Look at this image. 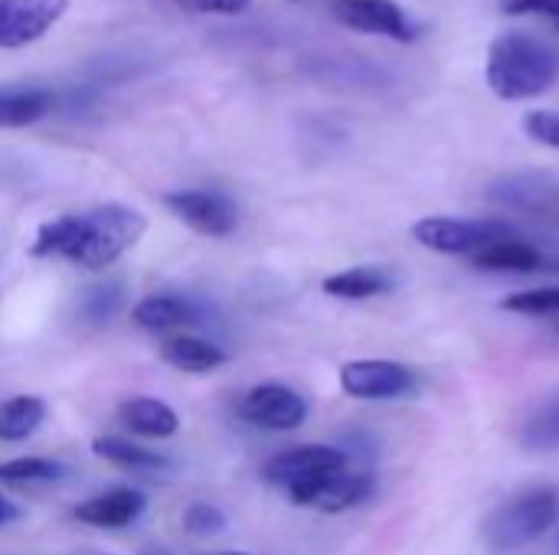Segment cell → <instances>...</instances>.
<instances>
[{"label": "cell", "mask_w": 559, "mask_h": 555, "mask_svg": "<svg viewBox=\"0 0 559 555\" xmlns=\"http://www.w3.org/2000/svg\"><path fill=\"white\" fill-rule=\"evenodd\" d=\"M177 3L193 13H242L252 0H177Z\"/></svg>", "instance_id": "cell-28"}, {"label": "cell", "mask_w": 559, "mask_h": 555, "mask_svg": "<svg viewBox=\"0 0 559 555\" xmlns=\"http://www.w3.org/2000/svg\"><path fill=\"white\" fill-rule=\"evenodd\" d=\"M347 464V455L334 445H298L288 451H278L275 458H269V464L262 468V478L272 487H282L285 494L318 474L337 471Z\"/></svg>", "instance_id": "cell-11"}, {"label": "cell", "mask_w": 559, "mask_h": 555, "mask_svg": "<svg viewBox=\"0 0 559 555\" xmlns=\"http://www.w3.org/2000/svg\"><path fill=\"white\" fill-rule=\"evenodd\" d=\"M544 262L547 258L540 255V249H534L521 236L518 239H501V242H495V245L472 255V265L481 268V272H540Z\"/></svg>", "instance_id": "cell-19"}, {"label": "cell", "mask_w": 559, "mask_h": 555, "mask_svg": "<svg viewBox=\"0 0 559 555\" xmlns=\"http://www.w3.org/2000/svg\"><path fill=\"white\" fill-rule=\"evenodd\" d=\"M554 186L537 177H504L491 186V200L514 206V209H544L550 203Z\"/></svg>", "instance_id": "cell-21"}, {"label": "cell", "mask_w": 559, "mask_h": 555, "mask_svg": "<svg viewBox=\"0 0 559 555\" xmlns=\"http://www.w3.org/2000/svg\"><path fill=\"white\" fill-rule=\"evenodd\" d=\"M69 10V0H0V49H23L46 36L62 13Z\"/></svg>", "instance_id": "cell-10"}, {"label": "cell", "mask_w": 559, "mask_h": 555, "mask_svg": "<svg viewBox=\"0 0 559 555\" xmlns=\"http://www.w3.org/2000/svg\"><path fill=\"white\" fill-rule=\"evenodd\" d=\"M331 16L347 29L390 36L396 43H413L419 33L413 16H406V10L393 0H331Z\"/></svg>", "instance_id": "cell-9"}, {"label": "cell", "mask_w": 559, "mask_h": 555, "mask_svg": "<svg viewBox=\"0 0 559 555\" xmlns=\"http://www.w3.org/2000/svg\"><path fill=\"white\" fill-rule=\"evenodd\" d=\"M501 311L524 314V317H559V288H531L508 294L501 301Z\"/></svg>", "instance_id": "cell-25"}, {"label": "cell", "mask_w": 559, "mask_h": 555, "mask_svg": "<svg viewBox=\"0 0 559 555\" xmlns=\"http://www.w3.org/2000/svg\"><path fill=\"white\" fill-rule=\"evenodd\" d=\"M377 491V478L364 468H337L328 474H318L298 487L288 491V500L295 507H308V510H321V514H344L360 507L364 500H370V494Z\"/></svg>", "instance_id": "cell-5"}, {"label": "cell", "mask_w": 559, "mask_h": 555, "mask_svg": "<svg viewBox=\"0 0 559 555\" xmlns=\"http://www.w3.org/2000/svg\"><path fill=\"white\" fill-rule=\"evenodd\" d=\"M223 555H246V553H223Z\"/></svg>", "instance_id": "cell-31"}, {"label": "cell", "mask_w": 559, "mask_h": 555, "mask_svg": "<svg viewBox=\"0 0 559 555\" xmlns=\"http://www.w3.org/2000/svg\"><path fill=\"white\" fill-rule=\"evenodd\" d=\"M92 455L115 464V468H124V471H134V474H157V471H170V458L154 451V448H141L128 438H95L92 442Z\"/></svg>", "instance_id": "cell-18"}, {"label": "cell", "mask_w": 559, "mask_h": 555, "mask_svg": "<svg viewBox=\"0 0 559 555\" xmlns=\"http://www.w3.org/2000/svg\"><path fill=\"white\" fill-rule=\"evenodd\" d=\"M16 520H20L16 504H13V500H7V497L0 494V530H3V527H10V523H16Z\"/></svg>", "instance_id": "cell-30"}, {"label": "cell", "mask_w": 559, "mask_h": 555, "mask_svg": "<svg viewBox=\"0 0 559 555\" xmlns=\"http://www.w3.org/2000/svg\"><path fill=\"white\" fill-rule=\"evenodd\" d=\"M59 95L46 85L0 82V131L29 128L56 108Z\"/></svg>", "instance_id": "cell-13"}, {"label": "cell", "mask_w": 559, "mask_h": 555, "mask_svg": "<svg viewBox=\"0 0 559 555\" xmlns=\"http://www.w3.org/2000/svg\"><path fill=\"white\" fill-rule=\"evenodd\" d=\"M559 517L554 487H534L504 500L481 527V540L491 553H518L550 533Z\"/></svg>", "instance_id": "cell-3"}, {"label": "cell", "mask_w": 559, "mask_h": 555, "mask_svg": "<svg viewBox=\"0 0 559 555\" xmlns=\"http://www.w3.org/2000/svg\"><path fill=\"white\" fill-rule=\"evenodd\" d=\"M501 10L511 13V16H521V13H544V16H557L559 0H501Z\"/></svg>", "instance_id": "cell-29"}, {"label": "cell", "mask_w": 559, "mask_h": 555, "mask_svg": "<svg viewBox=\"0 0 559 555\" xmlns=\"http://www.w3.org/2000/svg\"><path fill=\"white\" fill-rule=\"evenodd\" d=\"M521 442L531 451H554L559 448V393L547 399L521 429Z\"/></svg>", "instance_id": "cell-23"}, {"label": "cell", "mask_w": 559, "mask_h": 555, "mask_svg": "<svg viewBox=\"0 0 559 555\" xmlns=\"http://www.w3.org/2000/svg\"><path fill=\"white\" fill-rule=\"evenodd\" d=\"M124 304V285L121 281H105L85 291L82 298V317L88 324H108Z\"/></svg>", "instance_id": "cell-24"}, {"label": "cell", "mask_w": 559, "mask_h": 555, "mask_svg": "<svg viewBox=\"0 0 559 555\" xmlns=\"http://www.w3.org/2000/svg\"><path fill=\"white\" fill-rule=\"evenodd\" d=\"M413 239L442 255H475L501 239H518V229L501 219H452V216H429L413 226Z\"/></svg>", "instance_id": "cell-4"}, {"label": "cell", "mask_w": 559, "mask_h": 555, "mask_svg": "<svg viewBox=\"0 0 559 555\" xmlns=\"http://www.w3.org/2000/svg\"><path fill=\"white\" fill-rule=\"evenodd\" d=\"M46 419V402L39 396H13L0 402V442L29 438Z\"/></svg>", "instance_id": "cell-20"}, {"label": "cell", "mask_w": 559, "mask_h": 555, "mask_svg": "<svg viewBox=\"0 0 559 555\" xmlns=\"http://www.w3.org/2000/svg\"><path fill=\"white\" fill-rule=\"evenodd\" d=\"M147 229L144 213L124 203H102L82 213H62L39 226L29 255L66 258L79 268L102 272L141 242Z\"/></svg>", "instance_id": "cell-1"}, {"label": "cell", "mask_w": 559, "mask_h": 555, "mask_svg": "<svg viewBox=\"0 0 559 555\" xmlns=\"http://www.w3.org/2000/svg\"><path fill=\"white\" fill-rule=\"evenodd\" d=\"M131 321L141 330L164 334V330H177V327L197 324L200 311H197V304L190 298H180V294H147V298H141L131 307Z\"/></svg>", "instance_id": "cell-14"}, {"label": "cell", "mask_w": 559, "mask_h": 555, "mask_svg": "<svg viewBox=\"0 0 559 555\" xmlns=\"http://www.w3.org/2000/svg\"><path fill=\"white\" fill-rule=\"evenodd\" d=\"M164 206L206 239H226L239 226L236 203L219 190H174L164 193Z\"/></svg>", "instance_id": "cell-7"}, {"label": "cell", "mask_w": 559, "mask_h": 555, "mask_svg": "<svg viewBox=\"0 0 559 555\" xmlns=\"http://www.w3.org/2000/svg\"><path fill=\"white\" fill-rule=\"evenodd\" d=\"M524 131H527L537 144H547V147H557L559 150V111H550V108L531 111V114L524 118Z\"/></svg>", "instance_id": "cell-27"}, {"label": "cell", "mask_w": 559, "mask_h": 555, "mask_svg": "<svg viewBox=\"0 0 559 555\" xmlns=\"http://www.w3.org/2000/svg\"><path fill=\"white\" fill-rule=\"evenodd\" d=\"M324 294L341 301H367L377 294H390L396 288V275L386 265H354L347 272L324 278Z\"/></svg>", "instance_id": "cell-16"}, {"label": "cell", "mask_w": 559, "mask_h": 555, "mask_svg": "<svg viewBox=\"0 0 559 555\" xmlns=\"http://www.w3.org/2000/svg\"><path fill=\"white\" fill-rule=\"evenodd\" d=\"M341 389L350 399L390 402L413 396L419 389V376L396 360H350L341 366Z\"/></svg>", "instance_id": "cell-6"}, {"label": "cell", "mask_w": 559, "mask_h": 555, "mask_svg": "<svg viewBox=\"0 0 559 555\" xmlns=\"http://www.w3.org/2000/svg\"><path fill=\"white\" fill-rule=\"evenodd\" d=\"M239 415L249 425L265 429V432H295L308 419V402L292 386L262 383V386L246 393V399L239 406Z\"/></svg>", "instance_id": "cell-8"}, {"label": "cell", "mask_w": 559, "mask_h": 555, "mask_svg": "<svg viewBox=\"0 0 559 555\" xmlns=\"http://www.w3.org/2000/svg\"><path fill=\"white\" fill-rule=\"evenodd\" d=\"M144 510H147V497L141 491L115 487L108 494L82 500L75 507V520L85 527H98V530H124V527L138 523Z\"/></svg>", "instance_id": "cell-12"}, {"label": "cell", "mask_w": 559, "mask_h": 555, "mask_svg": "<svg viewBox=\"0 0 559 555\" xmlns=\"http://www.w3.org/2000/svg\"><path fill=\"white\" fill-rule=\"evenodd\" d=\"M485 79H488V88L501 101L537 98L557 85L559 49L554 43L524 29L501 33L488 49Z\"/></svg>", "instance_id": "cell-2"}, {"label": "cell", "mask_w": 559, "mask_h": 555, "mask_svg": "<svg viewBox=\"0 0 559 555\" xmlns=\"http://www.w3.org/2000/svg\"><path fill=\"white\" fill-rule=\"evenodd\" d=\"M183 527L193 536H219L226 530V514L206 500H197L183 510Z\"/></svg>", "instance_id": "cell-26"}, {"label": "cell", "mask_w": 559, "mask_h": 555, "mask_svg": "<svg viewBox=\"0 0 559 555\" xmlns=\"http://www.w3.org/2000/svg\"><path fill=\"white\" fill-rule=\"evenodd\" d=\"M66 464L49 461V458H13L0 464V481L3 484H16V487H29V484H59L66 481Z\"/></svg>", "instance_id": "cell-22"}, {"label": "cell", "mask_w": 559, "mask_h": 555, "mask_svg": "<svg viewBox=\"0 0 559 555\" xmlns=\"http://www.w3.org/2000/svg\"><path fill=\"white\" fill-rule=\"evenodd\" d=\"M160 360L174 370H183V373H213V370L229 363V353L210 340L177 334V337L160 340Z\"/></svg>", "instance_id": "cell-17"}, {"label": "cell", "mask_w": 559, "mask_h": 555, "mask_svg": "<svg viewBox=\"0 0 559 555\" xmlns=\"http://www.w3.org/2000/svg\"><path fill=\"white\" fill-rule=\"evenodd\" d=\"M118 422L124 429H131L141 438H170L180 432V415L160 402V399H147V396H131L118 406Z\"/></svg>", "instance_id": "cell-15"}, {"label": "cell", "mask_w": 559, "mask_h": 555, "mask_svg": "<svg viewBox=\"0 0 559 555\" xmlns=\"http://www.w3.org/2000/svg\"><path fill=\"white\" fill-rule=\"evenodd\" d=\"M554 23H557V26H559V13H557V16H554Z\"/></svg>", "instance_id": "cell-32"}]
</instances>
